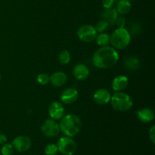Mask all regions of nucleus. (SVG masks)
Here are the masks:
<instances>
[{
    "mask_svg": "<svg viewBox=\"0 0 155 155\" xmlns=\"http://www.w3.org/2000/svg\"><path fill=\"white\" fill-rule=\"evenodd\" d=\"M119 60V54L113 47L102 46L95 51L92 56V62L96 68L108 69L115 66Z\"/></svg>",
    "mask_w": 155,
    "mask_h": 155,
    "instance_id": "nucleus-1",
    "label": "nucleus"
},
{
    "mask_svg": "<svg viewBox=\"0 0 155 155\" xmlns=\"http://www.w3.org/2000/svg\"><path fill=\"white\" fill-rule=\"evenodd\" d=\"M60 131L65 136L74 137L80 132L82 128V122L78 116L74 114L64 115L59 123Z\"/></svg>",
    "mask_w": 155,
    "mask_h": 155,
    "instance_id": "nucleus-2",
    "label": "nucleus"
},
{
    "mask_svg": "<svg viewBox=\"0 0 155 155\" xmlns=\"http://www.w3.org/2000/svg\"><path fill=\"white\" fill-rule=\"evenodd\" d=\"M130 33L124 27L116 29L110 36V43L115 49H124L130 45Z\"/></svg>",
    "mask_w": 155,
    "mask_h": 155,
    "instance_id": "nucleus-3",
    "label": "nucleus"
},
{
    "mask_svg": "<svg viewBox=\"0 0 155 155\" xmlns=\"http://www.w3.org/2000/svg\"><path fill=\"white\" fill-rule=\"evenodd\" d=\"M113 108L117 111H127L133 105V98L127 93L123 92H115L111 95L110 101Z\"/></svg>",
    "mask_w": 155,
    "mask_h": 155,
    "instance_id": "nucleus-4",
    "label": "nucleus"
},
{
    "mask_svg": "<svg viewBox=\"0 0 155 155\" xmlns=\"http://www.w3.org/2000/svg\"><path fill=\"white\" fill-rule=\"evenodd\" d=\"M56 145L59 152L64 155H74L77 151V144L72 137L60 138Z\"/></svg>",
    "mask_w": 155,
    "mask_h": 155,
    "instance_id": "nucleus-5",
    "label": "nucleus"
},
{
    "mask_svg": "<svg viewBox=\"0 0 155 155\" xmlns=\"http://www.w3.org/2000/svg\"><path fill=\"white\" fill-rule=\"evenodd\" d=\"M97 32L95 28L89 24L81 26L77 30V36L83 42H92L95 39Z\"/></svg>",
    "mask_w": 155,
    "mask_h": 155,
    "instance_id": "nucleus-6",
    "label": "nucleus"
},
{
    "mask_svg": "<svg viewBox=\"0 0 155 155\" xmlns=\"http://www.w3.org/2000/svg\"><path fill=\"white\" fill-rule=\"evenodd\" d=\"M41 131L42 134L46 137H55L59 134V132H60L59 124L54 120L48 119L43 123L41 127Z\"/></svg>",
    "mask_w": 155,
    "mask_h": 155,
    "instance_id": "nucleus-7",
    "label": "nucleus"
},
{
    "mask_svg": "<svg viewBox=\"0 0 155 155\" xmlns=\"http://www.w3.org/2000/svg\"><path fill=\"white\" fill-rule=\"evenodd\" d=\"M12 145H13L14 149L20 153L26 152L30 148L32 145L31 140L27 136H19L14 139Z\"/></svg>",
    "mask_w": 155,
    "mask_h": 155,
    "instance_id": "nucleus-8",
    "label": "nucleus"
},
{
    "mask_svg": "<svg viewBox=\"0 0 155 155\" xmlns=\"http://www.w3.org/2000/svg\"><path fill=\"white\" fill-rule=\"evenodd\" d=\"M64 107L61 103L58 101H54L51 103L48 107V114H49L51 119L57 120H61L64 115Z\"/></svg>",
    "mask_w": 155,
    "mask_h": 155,
    "instance_id": "nucleus-9",
    "label": "nucleus"
},
{
    "mask_svg": "<svg viewBox=\"0 0 155 155\" xmlns=\"http://www.w3.org/2000/svg\"><path fill=\"white\" fill-rule=\"evenodd\" d=\"M111 95L110 92L105 89H99L94 93L93 100L96 104L104 105L110 102Z\"/></svg>",
    "mask_w": 155,
    "mask_h": 155,
    "instance_id": "nucleus-10",
    "label": "nucleus"
},
{
    "mask_svg": "<svg viewBox=\"0 0 155 155\" xmlns=\"http://www.w3.org/2000/svg\"><path fill=\"white\" fill-rule=\"evenodd\" d=\"M79 97L78 91L74 88H68L64 90L61 95V101L67 104H73Z\"/></svg>",
    "mask_w": 155,
    "mask_h": 155,
    "instance_id": "nucleus-11",
    "label": "nucleus"
},
{
    "mask_svg": "<svg viewBox=\"0 0 155 155\" xmlns=\"http://www.w3.org/2000/svg\"><path fill=\"white\" fill-rule=\"evenodd\" d=\"M129 85V79L127 76L119 75L115 77L112 81L111 87L115 92H122Z\"/></svg>",
    "mask_w": 155,
    "mask_h": 155,
    "instance_id": "nucleus-12",
    "label": "nucleus"
},
{
    "mask_svg": "<svg viewBox=\"0 0 155 155\" xmlns=\"http://www.w3.org/2000/svg\"><path fill=\"white\" fill-rule=\"evenodd\" d=\"M73 75L77 80H84L89 75V69L84 64H78L73 69Z\"/></svg>",
    "mask_w": 155,
    "mask_h": 155,
    "instance_id": "nucleus-13",
    "label": "nucleus"
},
{
    "mask_svg": "<svg viewBox=\"0 0 155 155\" xmlns=\"http://www.w3.org/2000/svg\"><path fill=\"white\" fill-rule=\"evenodd\" d=\"M136 115L139 120L144 124H149L154 119V111L148 107H145L136 111Z\"/></svg>",
    "mask_w": 155,
    "mask_h": 155,
    "instance_id": "nucleus-14",
    "label": "nucleus"
},
{
    "mask_svg": "<svg viewBox=\"0 0 155 155\" xmlns=\"http://www.w3.org/2000/svg\"><path fill=\"white\" fill-rule=\"evenodd\" d=\"M68 80V77L63 72L54 73L50 77L49 83L54 87H61L66 83Z\"/></svg>",
    "mask_w": 155,
    "mask_h": 155,
    "instance_id": "nucleus-15",
    "label": "nucleus"
},
{
    "mask_svg": "<svg viewBox=\"0 0 155 155\" xmlns=\"http://www.w3.org/2000/svg\"><path fill=\"white\" fill-rule=\"evenodd\" d=\"M101 19L107 21L109 24H114L118 17V13L116 8H107L101 13Z\"/></svg>",
    "mask_w": 155,
    "mask_h": 155,
    "instance_id": "nucleus-16",
    "label": "nucleus"
},
{
    "mask_svg": "<svg viewBox=\"0 0 155 155\" xmlns=\"http://www.w3.org/2000/svg\"><path fill=\"white\" fill-rule=\"evenodd\" d=\"M132 8L131 2L130 0H120L117 4L116 10L120 15H127L130 12Z\"/></svg>",
    "mask_w": 155,
    "mask_h": 155,
    "instance_id": "nucleus-17",
    "label": "nucleus"
},
{
    "mask_svg": "<svg viewBox=\"0 0 155 155\" xmlns=\"http://www.w3.org/2000/svg\"><path fill=\"white\" fill-rule=\"evenodd\" d=\"M140 61L137 57L130 56L127 58L125 61V67L128 70L132 71H136L140 68Z\"/></svg>",
    "mask_w": 155,
    "mask_h": 155,
    "instance_id": "nucleus-18",
    "label": "nucleus"
},
{
    "mask_svg": "<svg viewBox=\"0 0 155 155\" xmlns=\"http://www.w3.org/2000/svg\"><path fill=\"white\" fill-rule=\"evenodd\" d=\"M95 40L99 46H106L110 43V36L107 33H100V34L97 35L95 37Z\"/></svg>",
    "mask_w": 155,
    "mask_h": 155,
    "instance_id": "nucleus-19",
    "label": "nucleus"
},
{
    "mask_svg": "<svg viewBox=\"0 0 155 155\" xmlns=\"http://www.w3.org/2000/svg\"><path fill=\"white\" fill-rule=\"evenodd\" d=\"M58 61L61 64H68L71 61V53L68 50H63L58 55Z\"/></svg>",
    "mask_w": 155,
    "mask_h": 155,
    "instance_id": "nucleus-20",
    "label": "nucleus"
},
{
    "mask_svg": "<svg viewBox=\"0 0 155 155\" xmlns=\"http://www.w3.org/2000/svg\"><path fill=\"white\" fill-rule=\"evenodd\" d=\"M58 152V147L54 144H48L44 148V153L45 155H56Z\"/></svg>",
    "mask_w": 155,
    "mask_h": 155,
    "instance_id": "nucleus-21",
    "label": "nucleus"
},
{
    "mask_svg": "<svg viewBox=\"0 0 155 155\" xmlns=\"http://www.w3.org/2000/svg\"><path fill=\"white\" fill-rule=\"evenodd\" d=\"M108 27H109L108 23H107V21L101 19V21H99L98 23H97L95 28L97 33H103V32L105 31V30H107Z\"/></svg>",
    "mask_w": 155,
    "mask_h": 155,
    "instance_id": "nucleus-22",
    "label": "nucleus"
},
{
    "mask_svg": "<svg viewBox=\"0 0 155 155\" xmlns=\"http://www.w3.org/2000/svg\"><path fill=\"white\" fill-rule=\"evenodd\" d=\"M14 147L12 144L5 143L1 148V153L2 155H12L14 152Z\"/></svg>",
    "mask_w": 155,
    "mask_h": 155,
    "instance_id": "nucleus-23",
    "label": "nucleus"
},
{
    "mask_svg": "<svg viewBox=\"0 0 155 155\" xmlns=\"http://www.w3.org/2000/svg\"><path fill=\"white\" fill-rule=\"evenodd\" d=\"M37 82L38 83H39L40 85H42V86H45V85H47L50 81V77L47 74H45V73H42V74H39L37 76Z\"/></svg>",
    "mask_w": 155,
    "mask_h": 155,
    "instance_id": "nucleus-24",
    "label": "nucleus"
},
{
    "mask_svg": "<svg viewBox=\"0 0 155 155\" xmlns=\"http://www.w3.org/2000/svg\"><path fill=\"white\" fill-rule=\"evenodd\" d=\"M114 24H116L118 27V28H122V27H124L126 24V20L125 18H123V17H117V18L115 21Z\"/></svg>",
    "mask_w": 155,
    "mask_h": 155,
    "instance_id": "nucleus-25",
    "label": "nucleus"
},
{
    "mask_svg": "<svg viewBox=\"0 0 155 155\" xmlns=\"http://www.w3.org/2000/svg\"><path fill=\"white\" fill-rule=\"evenodd\" d=\"M114 3V0H102V5L104 9L112 8Z\"/></svg>",
    "mask_w": 155,
    "mask_h": 155,
    "instance_id": "nucleus-26",
    "label": "nucleus"
},
{
    "mask_svg": "<svg viewBox=\"0 0 155 155\" xmlns=\"http://www.w3.org/2000/svg\"><path fill=\"white\" fill-rule=\"evenodd\" d=\"M148 135H149V139H151V142L153 144L155 143V127L154 126H152L151 127V129L149 130V133H148Z\"/></svg>",
    "mask_w": 155,
    "mask_h": 155,
    "instance_id": "nucleus-27",
    "label": "nucleus"
},
{
    "mask_svg": "<svg viewBox=\"0 0 155 155\" xmlns=\"http://www.w3.org/2000/svg\"><path fill=\"white\" fill-rule=\"evenodd\" d=\"M8 138L3 133H0V145H3L4 144L7 143Z\"/></svg>",
    "mask_w": 155,
    "mask_h": 155,
    "instance_id": "nucleus-28",
    "label": "nucleus"
},
{
    "mask_svg": "<svg viewBox=\"0 0 155 155\" xmlns=\"http://www.w3.org/2000/svg\"><path fill=\"white\" fill-rule=\"evenodd\" d=\"M0 80H1V75H0Z\"/></svg>",
    "mask_w": 155,
    "mask_h": 155,
    "instance_id": "nucleus-29",
    "label": "nucleus"
}]
</instances>
